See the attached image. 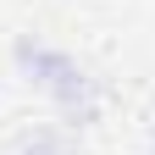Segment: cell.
I'll list each match as a JSON object with an SVG mask.
<instances>
[{
	"label": "cell",
	"instance_id": "cell-3",
	"mask_svg": "<svg viewBox=\"0 0 155 155\" xmlns=\"http://www.w3.org/2000/svg\"><path fill=\"white\" fill-rule=\"evenodd\" d=\"M150 155H155V122H150Z\"/></svg>",
	"mask_w": 155,
	"mask_h": 155
},
{
	"label": "cell",
	"instance_id": "cell-1",
	"mask_svg": "<svg viewBox=\"0 0 155 155\" xmlns=\"http://www.w3.org/2000/svg\"><path fill=\"white\" fill-rule=\"evenodd\" d=\"M11 61L22 72V83H33L39 94H50V100L61 105L67 122H78V127L94 122V111H100V83L78 67V55L55 50V45H45V39H33V33H22L11 45Z\"/></svg>",
	"mask_w": 155,
	"mask_h": 155
},
{
	"label": "cell",
	"instance_id": "cell-2",
	"mask_svg": "<svg viewBox=\"0 0 155 155\" xmlns=\"http://www.w3.org/2000/svg\"><path fill=\"white\" fill-rule=\"evenodd\" d=\"M6 155H67V133L61 127H22L17 139L6 144Z\"/></svg>",
	"mask_w": 155,
	"mask_h": 155
}]
</instances>
